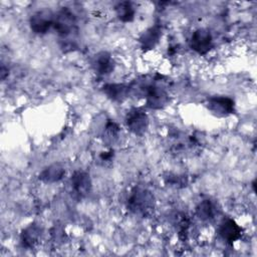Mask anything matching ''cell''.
I'll use <instances>...</instances> for the list:
<instances>
[{"label": "cell", "instance_id": "1", "mask_svg": "<svg viewBox=\"0 0 257 257\" xmlns=\"http://www.w3.org/2000/svg\"><path fill=\"white\" fill-rule=\"evenodd\" d=\"M127 209L143 217L150 215L155 208V198L152 192L142 187H135L127 198Z\"/></svg>", "mask_w": 257, "mask_h": 257}, {"label": "cell", "instance_id": "2", "mask_svg": "<svg viewBox=\"0 0 257 257\" xmlns=\"http://www.w3.org/2000/svg\"><path fill=\"white\" fill-rule=\"evenodd\" d=\"M53 27L60 37L67 38L76 32V18L68 8L64 7L54 15Z\"/></svg>", "mask_w": 257, "mask_h": 257}, {"label": "cell", "instance_id": "3", "mask_svg": "<svg viewBox=\"0 0 257 257\" xmlns=\"http://www.w3.org/2000/svg\"><path fill=\"white\" fill-rule=\"evenodd\" d=\"M125 125L134 135L143 136L149 127L148 114L141 108H132L126 113Z\"/></svg>", "mask_w": 257, "mask_h": 257}, {"label": "cell", "instance_id": "4", "mask_svg": "<svg viewBox=\"0 0 257 257\" xmlns=\"http://www.w3.org/2000/svg\"><path fill=\"white\" fill-rule=\"evenodd\" d=\"M147 105L153 109H161L169 102V94L165 88L156 83V80L149 85L146 94Z\"/></svg>", "mask_w": 257, "mask_h": 257}, {"label": "cell", "instance_id": "5", "mask_svg": "<svg viewBox=\"0 0 257 257\" xmlns=\"http://www.w3.org/2000/svg\"><path fill=\"white\" fill-rule=\"evenodd\" d=\"M213 46V37L207 28L195 30L190 39V47L198 54H206Z\"/></svg>", "mask_w": 257, "mask_h": 257}, {"label": "cell", "instance_id": "6", "mask_svg": "<svg viewBox=\"0 0 257 257\" xmlns=\"http://www.w3.org/2000/svg\"><path fill=\"white\" fill-rule=\"evenodd\" d=\"M54 15L50 10L42 9L31 15L29 24L31 30L36 34H45L53 26Z\"/></svg>", "mask_w": 257, "mask_h": 257}, {"label": "cell", "instance_id": "7", "mask_svg": "<svg viewBox=\"0 0 257 257\" xmlns=\"http://www.w3.org/2000/svg\"><path fill=\"white\" fill-rule=\"evenodd\" d=\"M207 107L212 113L218 116H226L234 112L235 102L229 96L216 95L212 96L207 101Z\"/></svg>", "mask_w": 257, "mask_h": 257}, {"label": "cell", "instance_id": "8", "mask_svg": "<svg viewBox=\"0 0 257 257\" xmlns=\"http://www.w3.org/2000/svg\"><path fill=\"white\" fill-rule=\"evenodd\" d=\"M72 191L80 198L87 196L91 190V180L87 173L83 171H76L70 179Z\"/></svg>", "mask_w": 257, "mask_h": 257}, {"label": "cell", "instance_id": "9", "mask_svg": "<svg viewBox=\"0 0 257 257\" xmlns=\"http://www.w3.org/2000/svg\"><path fill=\"white\" fill-rule=\"evenodd\" d=\"M42 233V228L36 224V223H31L29 224L26 228H24L20 234V242L22 247L26 249H31L34 248L35 245L40 240Z\"/></svg>", "mask_w": 257, "mask_h": 257}, {"label": "cell", "instance_id": "10", "mask_svg": "<svg viewBox=\"0 0 257 257\" xmlns=\"http://www.w3.org/2000/svg\"><path fill=\"white\" fill-rule=\"evenodd\" d=\"M219 235L227 242H234L242 235L241 227L233 219H224L218 229Z\"/></svg>", "mask_w": 257, "mask_h": 257}, {"label": "cell", "instance_id": "11", "mask_svg": "<svg viewBox=\"0 0 257 257\" xmlns=\"http://www.w3.org/2000/svg\"><path fill=\"white\" fill-rule=\"evenodd\" d=\"M162 37V27L159 24L151 26L140 36L139 42L142 49L145 51L151 50L156 47Z\"/></svg>", "mask_w": 257, "mask_h": 257}, {"label": "cell", "instance_id": "12", "mask_svg": "<svg viewBox=\"0 0 257 257\" xmlns=\"http://www.w3.org/2000/svg\"><path fill=\"white\" fill-rule=\"evenodd\" d=\"M92 66L97 75L104 76L112 72L114 68V62L109 53L102 51L94 56Z\"/></svg>", "mask_w": 257, "mask_h": 257}, {"label": "cell", "instance_id": "13", "mask_svg": "<svg viewBox=\"0 0 257 257\" xmlns=\"http://www.w3.org/2000/svg\"><path fill=\"white\" fill-rule=\"evenodd\" d=\"M102 91L105 93V95L109 99H111L112 101H117V102L123 101L131 93L130 86L122 84V83L105 84L102 87Z\"/></svg>", "mask_w": 257, "mask_h": 257}, {"label": "cell", "instance_id": "14", "mask_svg": "<svg viewBox=\"0 0 257 257\" xmlns=\"http://www.w3.org/2000/svg\"><path fill=\"white\" fill-rule=\"evenodd\" d=\"M64 174L65 170L61 164H52L43 169V171L39 174V180L44 183H55L61 180Z\"/></svg>", "mask_w": 257, "mask_h": 257}, {"label": "cell", "instance_id": "15", "mask_svg": "<svg viewBox=\"0 0 257 257\" xmlns=\"http://www.w3.org/2000/svg\"><path fill=\"white\" fill-rule=\"evenodd\" d=\"M197 216L203 221H210L214 218L216 214L215 205L211 200H203L200 202L196 208Z\"/></svg>", "mask_w": 257, "mask_h": 257}, {"label": "cell", "instance_id": "16", "mask_svg": "<svg viewBox=\"0 0 257 257\" xmlns=\"http://www.w3.org/2000/svg\"><path fill=\"white\" fill-rule=\"evenodd\" d=\"M115 14L122 22H132L135 18V9L130 1L119 2L115 6Z\"/></svg>", "mask_w": 257, "mask_h": 257}, {"label": "cell", "instance_id": "17", "mask_svg": "<svg viewBox=\"0 0 257 257\" xmlns=\"http://www.w3.org/2000/svg\"><path fill=\"white\" fill-rule=\"evenodd\" d=\"M118 134H119L118 124L115 121L108 119L104 125L103 140L108 144H112L117 139Z\"/></svg>", "mask_w": 257, "mask_h": 257}, {"label": "cell", "instance_id": "18", "mask_svg": "<svg viewBox=\"0 0 257 257\" xmlns=\"http://www.w3.org/2000/svg\"><path fill=\"white\" fill-rule=\"evenodd\" d=\"M113 152L112 151H108V152H102L100 154V159L102 161H109L111 158H112V154Z\"/></svg>", "mask_w": 257, "mask_h": 257}]
</instances>
